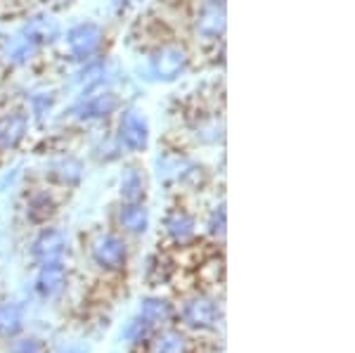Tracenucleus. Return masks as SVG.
I'll return each instance as SVG.
<instances>
[{"instance_id": "nucleus-1", "label": "nucleus", "mask_w": 355, "mask_h": 353, "mask_svg": "<svg viewBox=\"0 0 355 353\" xmlns=\"http://www.w3.org/2000/svg\"><path fill=\"white\" fill-rule=\"evenodd\" d=\"M154 175L166 187H185L202 192L209 185V171L180 150H162L154 159Z\"/></svg>"}, {"instance_id": "nucleus-2", "label": "nucleus", "mask_w": 355, "mask_h": 353, "mask_svg": "<svg viewBox=\"0 0 355 353\" xmlns=\"http://www.w3.org/2000/svg\"><path fill=\"white\" fill-rule=\"evenodd\" d=\"M190 67H192V50L187 48V43L166 38V41L150 48L145 71L147 78L154 83H175L190 71Z\"/></svg>"}, {"instance_id": "nucleus-3", "label": "nucleus", "mask_w": 355, "mask_h": 353, "mask_svg": "<svg viewBox=\"0 0 355 353\" xmlns=\"http://www.w3.org/2000/svg\"><path fill=\"white\" fill-rule=\"evenodd\" d=\"M64 43V55L69 62L73 64H83V62H90L95 57L105 55L107 48V28L100 24V21L93 19H83L76 21L62 33V41Z\"/></svg>"}, {"instance_id": "nucleus-4", "label": "nucleus", "mask_w": 355, "mask_h": 353, "mask_svg": "<svg viewBox=\"0 0 355 353\" xmlns=\"http://www.w3.org/2000/svg\"><path fill=\"white\" fill-rule=\"evenodd\" d=\"M175 320L182 322L185 332H194V334L216 332L223 322V306H220V301L216 297H211L209 292L197 289V292L187 294V297L182 299Z\"/></svg>"}, {"instance_id": "nucleus-5", "label": "nucleus", "mask_w": 355, "mask_h": 353, "mask_svg": "<svg viewBox=\"0 0 355 353\" xmlns=\"http://www.w3.org/2000/svg\"><path fill=\"white\" fill-rule=\"evenodd\" d=\"M88 256L97 270L105 275H121L128 268L130 261V244L114 230H97L88 240Z\"/></svg>"}, {"instance_id": "nucleus-6", "label": "nucleus", "mask_w": 355, "mask_h": 353, "mask_svg": "<svg viewBox=\"0 0 355 353\" xmlns=\"http://www.w3.org/2000/svg\"><path fill=\"white\" fill-rule=\"evenodd\" d=\"M123 107V98L116 88H100L78 93V98L71 102V107L64 112L76 123H100L116 117Z\"/></svg>"}, {"instance_id": "nucleus-7", "label": "nucleus", "mask_w": 355, "mask_h": 353, "mask_svg": "<svg viewBox=\"0 0 355 353\" xmlns=\"http://www.w3.org/2000/svg\"><path fill=\"white\" fill-rule=\"evenodd\" d=\"M114 140L121 147L123 155H142L150 150L152 142V126L145 112L137 107H121L116 114V126H114Z\"/></svg>"}, {"instance_id": "nucleus-8", "label": "nucleus", "mask_w": 355, "mask_h": 353, "mask_svg": "<svg viewBox=\"0 0 355 353\" xmlns=\"http://www.w3.org/2000/svg\"><path fill=\"white\" fill-rule=\"evenodd\" d=\"M192 36L204 45H218L227 31V10L225 5H209L202 3L194 10L190 19Z\"/></svg>"}, {"instance_id": "nucleus-9", "label": "nucleus", "mask_w": 355, "mask_h": 353, "mask_svg": "<svg viewBox=\"0 0 355 353\" xmlns=\"http://www.w3.org/2000/svg\"><path fill=\"white\" fill-rule=\"evenodd\" d=\"M31 259L36 266L41 264H53V261H67L69 252H71V240H69V232L64 227L57 225H43L38 230V235L31 240Z\"/></svg>"}, {"instance_id": "nucleus-10", "label": "nucleus", "mask_w": 355, "mask_h": 353, "mask_svg": "<svg viewBox=\"0 0 355 353\" xmlns=\"http://www.w3.org/2000/svg\"><path fill=\"white\" fill-rule=\"evenodd\" d=\"M164 235L168 244L173 249H190L197 242V216H194L190 209L182 207V204H175L168 212L164 214Z\"/></svg>"}, {"instance_id": "nucleus-11", "label": "nucleus", "mask_w": 355, "mask_h": 353, "mask_svg": "<svg viewBox=\"0 0 355 353\" xmlns=\"http://www.w3.org/2000/svg\"><path fill=\"white\" fill-rule=\"evenodd\" d=\"M31 133V117L26 107H10L0 112V157H10L19 150Z\"/></svg>"}, {"instance_id": "nucleus-12", "label": "nucleus", "mask_w": 355, "mask_h": 353, "mask_svg": "<svg viewBox=\"0 0 355 353\" xmlns=\"http://www.w3.org/2000/svg\"><path fill=\"white\" fill-rule=\"evenodd\" d=\"M85 166L76 155H55L45 162L43 166V180L57 190H76L83 183Z\"/></svg>"}, {"instance_id": "nucleus-13", "label": "nucleus", "mask_w": 355, "mask_h": 353, "mask_svg": "<svg viewBox=\"0 0 355 353\" xmlns=\"http://www.w3.org/2000/svg\"><path fill=\"white\" fill-rule=\"evenodd\" d=\"M60 214V199L53 185H38L31 187L24 197V218L26 223L43 227L50 225L55 221V216Z\"/></svg>"}, {"instance_id": "nucleus-14", "label": "nucleus", "mask_w": 355, "mask_h": 353, "mask_svg": "<svg viewBox=\"0 0 355 353\" xmlns=\"http://www.w3.org/2000/svg\"><path fill=\"white\" fill-rule=\"evenodd\" d=\"M19 33H24L31 43H36L38 48L45 50V48H53L62 41V28L60 19L55 17V12H48V10H38V12H31L21 21V26L17 28Z\"/></svg>"}, {"instance_id": "nucleus-15", "label": "nucleus", "mask_w": 355, "mask_h": 353, "mask_svg": "<svg viewBox=\"0 0 355 353\" xmlns=\"http://www.w3.org/2000/svg\"><path fill=\"white\" fill-rule=\"evenodd\" d=\"M43 50L31 43L24 33L12 31L0 36V64L8 69H24L41 57Z\"/></svg>"}, {"instance_id": "nucleus-16", "label": "nucleus", "mask_w": 355, "mask_h": 353, "mask_svg": "<svg viewBox=\"0 0 355 353\" xmlns=\"http://www.w3.org/2000/svg\"><path fill=\"white\" fill-rule=\"evenodd\" d=\"M69 287V266L64 261L41 264L33 277V289L41 299H57Z\"/></svg>"}, {"instance_id": "nucleus-17", "label": "nucleus", "mask_w": 355, "mask_h": 353, "mask_svg": "<svg viewBox=\"0 0 355 353\" xmlns=\"http://www.w3.org/2000/svg\"><path fill=\"white\" fill-rule=\"evenodd\" d=\"M114 221L123 237H142L152 225V214L147 209V202H121Z\"/></svg>"}, {"instance_id": "nucleus-18", "label": "nucleus", "mask_w": 355, "mask_h": 353, "mask_svg": "<svg viewBox=\"0 0 355 353\" xmlns=\"http://www.w3.org/2000/svg\"><path fill=\"white\" fill-rule=\"evenodd\" d=\"M190 135L202 147H218L225 140V119L218 112H197L190 121Z\"/></svg>"}, {"instance_id": "nucleus-19", "label": "nucleus", "mask_w": 355, "mask_h": 353, "mask_svg": "<svg viewBox=\"0 0 355 353\" xmlns=\"http://www.w3.org/2000/svg\"><path fill=\"white\" fill-rule=\"evenodd\" d=\"M145 349L147 353H194V339L185 329L168 325L157 329Z\"/></svg>"}, {"instance_id": "nucleus-20", "label": "nucleus", "mask_w": 355, "mask_h": 353, "mask_svg": "<svg viewBox=\"0 0 355 353\" xmlns=\"http://www.w3.org/2000/svg\"><path fill=\"white\" fill-rule=\"evenodd\" d=\"M150 180L140 164H125L119 175V197L121 202H147Z\"/></svg>"}, {"instance_id": "nucleus-21", "label": "nucleus", "mask_w": 355, "mask_h": 353, "mask_svg": "<svg viewBox=\"0 0 355 353\" xmlns=\"http://www.w3.org/2000/svg\"><path fill=\"white\" fill-rule=\"evenodd\" d=\"M137 316H140L145 322H150L154 329H162V327L173 325L178 309L166 297L150 294V297H145L140 301V306H137Z\"/></svg>"}, {"instance_id": "nucleus-22", "label": "nucleus", "mask_w": 355, "mask_h": 353, "mask_svg": "<svg viewBox=\"0 0 355 353\" xmlns=\"http://www.w3.org/2000/svg\"><path fill=\"white\" fill-rule=\"evenodd\" d=\"M57 102H60V93L55 88H48V85L33 88L26 98V112L31 117V123L41 126V123L50 121L57 110Z\"/></svg>"}, {"instance_id": "nucleus-23", "label": "nucleus", "mask_w": 355, "mask_h": 353, "mask_svg": "<svg viewBox=\"0 0 355 353\" xmlns=\"http://www.w3.org/2000/svg\"><path fill=\"white\" fill-rule=\"evenodd\" d=\"M26 325V313L24 306L17 301H0V339L10 341L19 337Z\"/></svg>"}, {"instance_id": "nucleus-24", "label": "nucleus", "mask_w": 355, "mask_h": 353, "mask_svg": "<svg viewBox=\"0 0 355 353\" xmlns=\"http://www.w3.org/2000/svg\"><path fill=\"white\" fill-rule=\"evenodd\" d=\"M175 275V264L168 254H154L150 261H147V270H145V280L150 287H162V284H168Z\"/></svg>"}, {"instance_id": "nucleus-25", "label": "nucleus", "mask_w": 355, "mask_h": 353, "mask_svg": "<svg viewBox=\"0 0 355 353\" xmlns=\"http://www.w3.org/2000/svg\"><path fill=\"white\" fill-rule=\"evenodd\" d=\"M206 235L211 237L216 244H223L225 242V235H227V209H225V202H218L211 207L209 216H206Z\"/></svg>"}, {"instance_id": "nucleus-26", "label": "nucleus", "mask_w": 355, "mask_h": 353, "mask_svg": "<svg viewBox=\"0 0 355 353\" xmlns=\"http://www.w3.org/2000/svg\"><path fill=\"white\" fill-rule=\"evenodd\" d=\"M197 275L204 284H218L225 275V259L220 254H211L206 259H199L197 264Z\"/></svg>"}, {"instance_id": "nucleus-27", "label": "nucleus", "mask_w": 355, "mask_h": 353, "mask_svg": "<svg viewBox=\"0 0 355 353\" xmlns=\"http://www.w3.org/2000/svg\"><path fill=\"white\" fill-rule=\"evenodd\" d=\"M154 332H157V329H154L150 322H145L140 316H135L133 320H130L128 325H125L123 339L128 341V344L133 346V349H142V346L150 344V339L154 337Z\"/></svg>"}, {"instance_id": "nucleus-28", "label": "nucleus", "mask_w": 355, "mask_h": 353, "mask_svg": "<svg viewBox=\"0 0 355 353\" xmlns=\"http://www.w3.org/2000/svg\"><path fill=\"white\" fill-rule=\"evenodd\" d=\"M93 159L95 162H100V164H112V162H119V159L123 157V152H121V147L116 145V140H114V135H102L100 140L93 145Z\"/></svg>"}, {"instance_id": "nucleus-29", "label": "nucleus", "mask_w": 355, "mask_h": 353, "mask_svg": "<svg viewBox=\"0 0 355 353\" xmlns=\"http://www.w3.org/2000/svg\"><path fill=\"white\" fill-rule=\"evenodd\" d=\"M8 353H48V346H45L43 339L21 332L19 337L10 339Z\"/></svg>"}, {"instance_id": "nucleus-30", "label": "nucleus", "mask_w": 355, "mask_h": 353, "mask_svg": "<svg viewBox=\"0 0 355 353\" xmlns=\"http://www.w3.org/2000/svg\"><path fill=\"white\" fill-rule=\"evenodd\" d=\"M76 0H41V5L48 12H60V10H69Z\"/></svg>"}, {"instance_id": "nucleus-31", "label": "nucleus", "mask_w": 355, "mask_h": 353, "mask_svg": "<svg viewBox=\"0 0 355 353\" xmlns=\"http://www.w3.org/2000/svg\"><path fill=\"white\" fill-rule=\"evenodd\" d=\"M130 3H133V0H110V8L116 17H123L125 12H128Z\"/></svg>"}, {"instance_id": "nucleus-32", "label": "nucleus", "mask_w": 355, "mask_h": 353, "mask_svg": "<svg viewBox=\"0 0 355 353\" xmlns=\"http://www.w3.org/2000/svg\"><path fill=\"white\" fill-rule=\"evenodd\" d=\"M57 353H90L88 346L83 344H71V346H64V349H60Z\"/></svg>"}, {"instance_id": "nucleus-33", "label": "nucleus", "mask_w": 355, "mask_h": 353, "mask_svg": "<svg viewBox=\"0 0 355 353\" xmlns=\"http://www.w3.org/2000/svg\"><path fill=\"white\" fill-rule=\"evenodd\" d=\"M202 3H209V5H225V0H202Z\"/></svg>"}]
</instances>
